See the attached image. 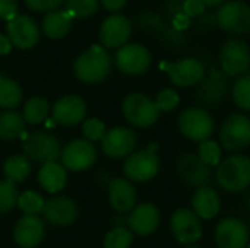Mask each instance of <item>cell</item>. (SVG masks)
Masks as SVG:
<instances>
[{
    "mask_svg": "<svg viewBox=\"0 0 250 248\" xmlns=\"http://www.w3.org/2000/svg\"><path fill=\"white\" fill-rule=\"evenodd\" d=\"M38 183L47 193H59L66 187L67 170L57 161L42 164L38 170Z\"/></svg>",
    "mask_w": 250,
    "mask_h": 248,
    "instance_id": "484cf974",
    "label": "cell"
},
{
    "mask_svg": "<svg viewBox=\"0 0 250 248\" xmlns=\"http://www.w3.org/2000/svg\"><path fill=\"white\" fill-rule=\"evenodd\" d=\"M18 208L23 212V215H38L42 212L45 200L41 194L32 190H26L18 197Z\"/></svg>",
    "mask_w": 250,
    "mask_h": 248,
    "instance_id": "d6a6232c",
    "label": "cell"
},
{
    "mask_svg": "<svg viewBox=\"0 0 250 248\" xmlns=\"http://www.w3.org/2000/svg\"><path fill=\"white\" fill-rule=\"evenodd\" d=\"M227 94V82L221 72H212L209 76L204 77L199 83L196 95L204 105H217L220 104Z\"/></svg>",
    "mask_w": 250,
    "mask_h": 248,
    "instance_id": "cb8c5ba5",
    "label": "cell"
},
{
    "mask_svg": "<svg viewBox=\"0 0 250 248\" xmlns=\"http://www.w3.org/2000/svg\"><path fill=\"white\" fill-rule=\"evenodd\" d=\"M138 137L135 132L125 126H117L105 132L104 137L101 139V149L105 156L113 159H120L129 156L135 146Z\"/></svg>",
    "mask_w": 250,
    "mask_h": 248,
    "instance_id": "9a60e30c",
    "label": "cell"
},
{
    "mask_svg": "<svg viewBox=\"0 0 250 248\" xmlns=\"http://www.w3.org/2000/svg\"><path fill=\"white\" fill-rule=\"evenodd\" d=\"M160 222V210L154 203L149 202L136 205L127 216V228L139 237H148L154 234L158 229Z\"/></svg>",
    "mask_w": 250,
    "mask_h": 248,
    "instance_id": "e0dca14e",
    "label": "cell"
},
{
    "mask_svg": "<svg viewBox=\"0 0 250 248\" xmlns=\"http://www.w3.org/2000/svg\"><path fill=\"white\" fill-rule=\"evenodd\" d=\"M220 208L221 200L214 189L208 186L196 189L192 196V210L198 215L199 219H214L220 213Z\"/></svg>",
    "mask_w": 250,
    "mask_h": 248,
    "instance_id": "d4e9b609",
    "label": "cell"
},
{
    "mask_svg": "<svg viewBox=\"0 0 250 248\" xmlns=\"http://www.w3.org/2000/svg\"><path fill=\"white\" fill-rule=\"evenodd\" d=\"M223 72L229 76H243L250 70V48L242 39H229L218 54Z\"/></svg>",
    "mask_w": 250,
    "mask_h": 248,
    "instance_id": "9c48e42d",
    "label": "cell"
},
{
    "mask_svg": "<svg viewBox=\"0 0 250 248\" xmlns=\"http://www.w3.org/2000/svg\"><path fill=\"white\" fill-rule=\"evenodd\" d=\"M133 241V232L127 227H114L110 229L103 241L104 248H129Z\"/></svg>",
    "mask_w": 250,
    "mask_h": 248,
    "instance_id": "1f68e13d",
    "label": "cell"
},
{
    "mask_svg": "<svg viewBox=\"0 0 250 248\" xmlns=\"http://www.w3.org/2000/svg\"><path fill=\"white\" fill-rule=\"evenodd\" d=\"M108 200L117 213H127L136 206V189L127 178L116 177L107 187Z\"/></svg>",
    "mask_w": 250,
    "mask_h": 248,
    "instance_id": "603a6c76",
    "label": "cell"
},
{
    "mask_svg": "<svg viewBox=\"0 0 250 248\" xmlns=\"http://www.w3.org/2000/svg\"><path fill=\"white\" fill-rule=\"evenodd\" d=\"M101 3L110 12H119L126 6L127 0H101Z\"/></svg>",
    "mask_w": 250,
    "mask_h": 248,
    "instance_id": "7bdbcfd3",
    "label": "cell"
},
{
    "mask_svg": "<svg viewBox=\"0 0 250 248\" xmlns=\"http://www.w3.org/2000/svg\"><path fill=\"white\" fill-rule=\"evenodd\" d=\"M6 180L12 183H22L31 174V161L25 155H12L3 164Z\"/></svg>",
    "mask_w": 250,
    "mask_h": 248,
    "instance_id": "f1b7e54d",
    "label": "cell"
},
{
    "mask_svg": "<svg viewBox=\"0 0 250 248\" xmlns=\"http://www.w3.org/2000/svg\"><path fill=\"white\" fill-rule=\"evenodd\" d=\"M185 248H202V247H199V246H196V244H192V246H186Z\"/></svg>",
    "mask_w": 250,
    "mask_h": 248,
    "instance_id": "c3c4849f",
    "label": "cell"
},
{
    "mask_svg": "<svg viewBox=\"0 0 250 248\" xmlns=\"http://www.w3.org/2000/svg\"><path fill=\"white\" fill-rule=\"evenodd\" d=\"M246 248H250V243H249V246H248V247H246Z\"/></svg>",
    "mask_w": 250,
    "mask_h": 248,
    "instance_id": "f907efd6",
    "label": "cell"
},
{
    "mask_svg": "<svg viewBox=\"0 0 250 248\" xmlns=\"http://www.w3.org/2000/svg\"><path fill=\"white\" fill-rule=\"evenodd\" d=\"M18 197L19 194L15 187V183L9 180H1L0 181V213L10 212L16 206Z\"/></svg>",
    "mask_w": 250,
    "mask_h": 248,
    "instance_id": "8d00e7d4",
    "label": "cell"
},
{
    "mask_svg": "<svg viewBox=\"0 0 250 248\" xmlns=\"http://www.w3.org/2000/svg\"><path fill=\"white\" fill-rule=\"evenodd\" d=\"M205 3V6H209V7H215V6H220V4H224V0H202Z\"/></svg>",
    "mask_w": 250,
    "mask_h": 248,
    "instance_id": "bcb514c9",
    "label": "cell"
},
{
    "mask_svg": "<svg viewBox=\"0 0 250 248\" xmlns=\"http://www.w3.org/2000/svg\"><path fill=\"white\" fill-rule=\"evenodd\" d=\"M48 114H50L48 101L42 96H31L23 105L22 117H23L25 123L40 124L48 118Z\"/></svg>",
    "mask_w": 250,
    "mask_h": 248,
    "instance_id": "f546056e",
    "label": "cell"
},
{
    "mask_svg": "<svg viewBox=\"0 0 250 248\" xmlns=\"http://www.w3.org/2000/svg\"><path fill=\"white\" fill-rule=\"evenodd\" d=\"M12 51V42L7 35L0 34V56H7Z\"/></svg>",
    "mask_w": 250,
    "mask_h": 248,
    "instance_id": "f6af8a7d",
    "label": "cell"
},
{
    "mask_svg": "<svg viewBox=\"0 0 250 248\" xmlns=\"http://www.w3.org/2000/svg\"><path fill=\"white\" fill-rule=\"evenodd\" d=\"M82 133L85 139L91 143L101 142L105 134V124L98 118H88L82 123Z\"/></svg>",
    "mask_w": 250,
    "mask_h": 248,
    "instance_id": "f35d334b",
    "label": "cell"
},
{
    "mask_svg": "<svg viewBox=\"0 0 250 248\" xmlns=\"http://www.w3.org/2000/svg\"><path fill=\"white\" fill-rule=\"evenodd\" d=\"M86 104L78 95H64L57 99L53 105L51 115L57 124L76 126L83 121L86 115Z\"/></svg>",
    "mask_w": 250,
    "mask_h": 248,
    "instance_id": "ffe728a7",
    "label": "cell"
},
{
    "mask_svg": "<svg viewBox=\"0 0 250 248\" xmlns=\"http://www.w3.org/2000/svg\"><path fill=\"white\" fill-rule=\"evenodd\" d=\"M100 6V0H66V10L72 18H89L92 16Z\"/></svg>",
    "mask_w": 250,
    "mask_h": 248,
    "instance_id": "d590c367",
    "label": "cell"
},
{
    "mask_svg": "<svg viewBox=\"0 0 250 248\" xmlns=\"http://www.w3.org/2000/svg\"><path fill=\"white\" fill-rule=\"evenodd\" d=\"M246 208H248V209L250 210V196H248V197H246Z\"/></svg>",
    "mask_w": 250,
    "mask_h": 248,
    "instance_id": "7dc6e473",
    "label": "cell"
},
{
    "mask_svg": "<svg viewBox=\"0 0 250 248\" xmlns=\"http://www.w3.org/2000/svg\"><path fill=\"white\" fill-rule=\"evenodd\" d=\"M166 69H167L170 80L176 86H180V88L199 85L207 75L205 64L195 57H186V58L177 60L174 63L167 64Z\"/></svg>",
    "mask_w": 250,
    "mask_h": 248,
    "instance_id": "2e32d148",
    "label": "cell"
},
{
    "mask_svg": "<svg viewBox=\"0 0 250 248\" xmlns=\"http://www.w3.org/2000/svg\"><path fill=\"white\" fill-rule=\"evenodd\" d=\"M183 12L188 18H198L205 12V3L202 0H185Z\"/></svg>",
    "mask_w": 250,
    "mask_h": 248,
    "instance_id": "60d3db41",
    "label": "cell"
},
{
    "mask_svg": "<svg viewBox=\"0 0 250 248\" xmlns=\"http://www.w3.org/2000/svg\"><path fill=\"white\" fill-rule=\"evenodd\" d=\"M198 156L208 165V167H217L221 162V146L217 140L207 139L199 143L198 148Z\"/></svg>",
    "mask_w": 250,
    "mask_h": 248,
    "instance_id": "e575fe53",
    "label": "cell"
},
{
    "mask_svg": "<svg viewBox=\"0 0 250 248\" xmlns=\"http://www.w3.org/2000/svg\"><path fill=\"white\" fill-rule=\"evenodd\" d=\"M189 18L186 15H182V13H177L176 18L173 19V26L176 28V31H185L188 26H189Z\"/></svg>",
    "mask_w": 250,
    "mask_h": 248,
    "instance_id": "ee69618b",
    "label": "cell"
},
{
    "mask_svg": "<svg viewBox=\"0 0 250 248\" xmlns=\"http://www.w3.org/2000/svg\"><path fill=\"white\" fill-rule=\"evenodd\" d=\"M25 120L22 114L9 110L0 114V139L1 140H13L23 134Z\"/></svg>",
    "mask_w": 250,
    "mask_h": 248,
    "instance_id": "83f0119b",
    "label": "cell"
},
{
    "mask_svg": "<svg viewBox=\"0 0 250 248\" xmlns=\"http://www.w3.org/2000/svg\"><path fill=\"white\" fill-rule=\"evenodd\" d=\"M63 0H25V4L28 9L34 12H53L57 10V7L62 4Z\"/></svg>",
    "mask_w": 250,
    "mask_h": 248,
    "instance_id": "ab89813d",
    "label": "cell"
},
{
    "mask_svg": "<svg viewBox=\"0 0 250 248\" xmlns=\"http://www.w3.org/2000/svg\"><path fill=\"white\" fill-rule=\"evenodd\" d=\"M18 16V1L16 0H0V19L12 20Z\"/></svg>",
    "mask_w": 250,
    "mask_h": 248,
    "instance_id": "b9f144b4",
    "label": "cell"
},
{
    "mask_svg": "<svg viewBox=\"0 0 250 248\" xmlns=\"http://www.w3.org/2000/svg\"><path fill=\"white\" fill-rule=\"evenodd\" d=\"M42 216L47 221V224L53 227H70L78 219V206L76 203L69 197H53L50 200H45Z\"/></svg>",
    "mask_w": 250,
    "mask_h": 248,
    "instance_id": "44dd1931",
    "label": "cell"
},
{
    "mask_svg": "<svg viewBox=\"0 0 250 248\" xmlns=\"http://www.w3.org/2000/svg\"><path fill=\"white\" fill-rule=\"evenodd\" d=\"M116 66L125 75L136 76L145 73L151 66V53L141 44H126L120 47L114 57Z\"/></svg>",
    "mask_w": 250,
    "mask_h": 248,
    "instance_id": "5bb4252c",
    "label": "cell"
},
{
    "mask_svg": "<svg viewBox=\"0 0 250 248\" xmlns=\"http://www.w3.org/2000/svg\"><path fill=\"white\" fill-rule=\"evenodd\" d=\"M22 88L18 82L0 76V108L15 110L22 102Z\"/></svg>",
    "mask_w": 250,
    "mask_h": 248,
    "instance_id": "4dcf8cb0",
    "label": "cell"
},
{
    "mask_svg": "<svg viewBox=\"0 0 250 248\" xmlns=\"http://www.w3.org/2000/svg\"><path fill=\"white\" fill-rule=\"evenodd\" d=\"M45 235V224L38 215H23L15 225L13 238L21 248H35Z\"/></svg>",
    "mask_w": 250,
    "mask_h": 248,
    "instance_id": "7402d4cb",
    "label": "cell"
},
{
    "mask_svg": "<svg viewBox=\"0 0 250 248\" xmlns=\"http://www.w3.org/2000/svg\"><path fill=\"white\" fill-rule=\"evenodd\" d=\"M60 159L62 165L69 171H85L94 165L97 159V149L94 143L86 139H75L62 149Z\"/></svg>",
    "mask_w": 250,
    "mask_h": 248,
    "instance_id": "7c38bea8",
    "label": "cell"
},
{
    "mask_svg": "<svg viewBox=\"0 0 250 248\" xmlns=\"http://www.w3.org/2000/svg\"><path fill=\"white\" fill-rule=\"evenodd\" d=\"M179 130L193 142H204L211 137L215 129L212 115L201 107H188L177 117Z\"/></svg>",
    "mask_w": 250,
    "mask_h": 248,
    "instance_id": "3957f363",
    "label": "cell"
},
{
    "mask_svg": "<svg viewBox=\"0 0 250 248\" xmlns=\"http://www.w3.org/2000/svg\"><path fill=\"white\" fill-rule=\"evenodd\" d=\"M217 23L220 28L233 35H245L250 32V6L242 0H230L217 12Z\"/></svg>",
    "mask_w": 250,
    "mask_h": 248,
    "instance_id": "52a82bcc",
    "label": "cell"
},
{
    "mask_svg": "<svg viewBox=\"0 0 250 248\" xmlns=\"http://www.w3.org/2000/svg\"><path fill=\"white\" fill-rule=\"evenodd\" d=\"M176 172L183 183L195 189L208 186L212 177L211 167H208L198 156V153H192V152H186L182 156H179L176 162Z\"/></svg>",
    "mask_w": 250,
    "mask_h": 248,
    "instance_id": "8fae6325",
    "label": "cell"
},
{
    "mask_svg": "<svg viewBox=\"0 0 250 248\" xmlns=\"http://www.w3.org/2000/svg\"><path fill=\"white\" fill-rule=\"evenodd\" d=\"M122 111L126 121L139 129H148L160 118V111L157 110L154 99L142 92L129 94L123 99Z\"/></svg>",
    "mask_w": 250,
    "mask_h": 248,
    "instance_id": "277c9868",
    "label": "cell"
},
{
    "mask_svg": "<svg viewBox=\"0 0 250 248\" xmlns=\"http://www.w3.org/2000/svg\"><path fill=\"white\" fill-rule=\"evenodd\" d=\"M170 229L177 243L192 246L202 237V224L190 208H179L170 219Z\"/></svg>",
    "mask_w": 250,
    "mask_h": 248,
    "instance_id": "30bf717a",
    "label": "cell"
},
{
    "mask_svg": "<svg viewBox=\"0 0 250 248\" xmlns=\"http://www.w3.org/2000/svg\"><path fill=\"white\" fill-rule=\"evenodd\" d=\"M215 178L218 186L229 193H239L250 187V158L234 153L217 165Z\"/></svg>",
    "mask_w": 250,
    "mask_h": 248,
    "instance_id": "7a4b0ae2",
    "label": "cell"
},
{
    "mask_svg": "<svg viewBox=\"0 0 250 248\" xmlns=\"http://www.w3.org/2000/svg\"><path fill=\"white\" fill-rule=\"evenodd\" d=\"M154 102H155V107L158 111L168 113V111H173L174 108H177V105L180 104V95L174 89L166 88L157 94Z\"/></svg>",
    "mask_w": 250,
    "mask_h": 248,
    "instance_id": "74e56055",
    "label": "cell"
},
{
    "mask_svg": "<svg viewBox=\"0 0 250 248\" xmlns=\"http://www.w3.org/2000/svg\"><path fill=\"white\" fill-rule=\"evenodd\" d=\"M125 177L129 181L145 183L157 177L160 172V158L155 151L142 149L138 152H132L123 165Z\"/></svg>",
    "mask_w": 250,
    "mask_h": 248,
    "instance_id": "ba28073f",
    "label": "cell"
},
{
    "mask_svg": "<svg viewBox=\"0 0 250 248\" xmlns=\"http://www.w3.org/2000/svg\"><path fill=\"white\" fill-rule=\"evenodd\" d=\"M249 234H250V222H249Z\"/></svg>",
    "mask_w": 250,
    "mask_h": 248,
    "instance_id": "681fc988",
    "label": "cell"
},
{
    "mask_svg": "<svg viewBox=\"0 0 250 248\" xmlns=\"http://www.w3.org/2000/svg\"><path fill=\"white\" fill-rule=\"evenodd\" d=\"M248 225L234 216H227L217 224L214 231L215 244L218 248H246L249 246Z\"/></svg>",
    "mask_w": 250,
    "mask_h": 248,
    "instance_id": "4fadbf2b",
    "label": "cell"
},
{
    "mask_svg": "<svg viewBox=\"0 0 250 248\" xmlns=\"http://www.w3.org/2000/svg\"><path fill=\"white\" fill-rule=\"evenodd\" d=\"M220 142L226 151L240 152L250 145V118L245 114L227 115L220 129Z\"/></svg>",
    "mask_w": 250,
    "mask_h": 248,
    "instance_id": "8992f818",
    "label": "cell"
},
{
    "mask_svg": "<svg viewBox=\"0 0 250 248\" xmlns=\"http://www.w3.org/2000/svg\"><path fill=\"white\" fill-rule=\"evenodd\" d=\"M73 18L72 15L64 10H53L45 15L42 19V31L51 39L63 38L72 28Z\"/></svg>",
    "mask_w": 250,
    "mask_h": 248,
    "instance_id": "4316f807",
    "label": "cell"
},
{
    "mask_svg": "<svg viewBox=\"0 0 250 248\" xmlns=\"http://www.w3.org/2000/svg\"><path fill=\"white\" fill-rule=\"evenodd\" d=\"M231 96L240 110L250 111V75H243L234 82Z\"/></svg>",
    "mask_w": 250,
    "mask_h": 248,
    "instance_id": "836d02e7",
    "label": "cell"
},
{
    "mask_svg": "<svg viewBox=\"0 0 250 248\" xmlns=\"http://www.w3.org/2000/svg\"><path fill=\"white\" fill-rule=\"evenodd\" d=\"M7 37L12 45L21 50L32 48L40 39V31L35 20L26 15H18L6 25Z\"/></svg>",
    "mask_w": 250,
    "mask_h": 248,
    "instance_id": "ac0fdd59",
    "label": "cell"
},
{
    "mask_svg": "<svg viewBox=\"0 0 250 248\" xmlns=\"http://www.w3.org/2000/svg\"><path fill=\"white\" fill-rule=\"evenodd\" d=\"M132 34V23L125 15H111L108 16L100 28V41L103 47L107 48H120L126 45Z\"/></svg>",
    "mask_w": 250,
    "mask_h": 248,
    "instance_id": "d6986e66",
    "label": "cell"
},
{
    "mask_svg": "<svg viewBox=\"0 0 250 248\" xmlns=\"http://www.w3.org/2000/svg\"><path fill=\"white\" fill-rule=\"evenodd\" d=\"M73 72L75 76L83 83H100L111 72V57L105 47L92 45L76 57Z\"/></svg>",
    "mask_w": 250,
    "mask_h": 248,
    "instance_id": "6da1fadb",
    "label": "cell"
},
{
    "mask_svg": "<svg viewBox=\"0 0 250 248\" xmlns=\"http://www.w3.org/2000/svg\"><path fill=\"white\" fill-rule=\"evenodd\" d=\"M22 149L28 159L35 162L47 164L57 161L62 153V146L59 139L50 132L38 130L26 134L22 140Z\"/></svg>",
    "mask_w": 250,
    "mask_h": 248,
    "instance_id": "5b68a950",
    "label": "cell"
}]
</instances>
